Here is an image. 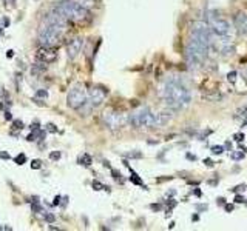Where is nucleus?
<instances>
[{
	"instance_id": "1",
	"label": "nucleus",
	"mask_w": 247,
	"mask_h": 231,
	"mask_svg": "<svg viewBox=\"0 0 247 231\" xmlns=\"http://www.w3.org/2000/svg\"><path fill=\"white\" fill-rule=\"evenodd\" d=\"M159 96L164 99L165 105L171 111H179L189 106L192 100L190 89L181 82L179 79H168L159 89Z\"/></svg>"
},
{
	"instance_id": "2",
	"label": "nucleus",
	"mask_w": 247,
	"mask_h": 231,
	"mask_svg": "<svg viewBox=\"0 0 247 231\" xmlns=\"http://www.w3.org/2000/svg\"><path fill=\"white\" fill-rule=\"evenodd\" d=\"M56 11H59L60 14H63L68 20H73V22H88L91 19V13L90 9L84 8L82 5H79L74 0H60L56 5Z\"/></svg>"
},
{
	"instance_id": "3",
	"label": "nucleus",
	"mask_w": 247,
	"mask_h": 231,
	"mask_svg": "<svg viewBox=\"0 0 247 231\" xmlns=\"http://www.w3.org/2000/svg\"><path fill=\"white\" fill-rule=\"evenodd\" d=\"M65 28H60L57 25H51V23H45L42 22L39 31H37V39H39V43L45 48H53L56 46L62 39V34Z\"/></svg>"
},
{
	"instance_id": "4",
	"label": "nucleus",
	"mask_w": 247,
	"mask_h": 231,
	"mask_svg": "<svg viewBox=\"0 0 247 231\" xmlns=\"http://www.w3.org/2000/svg\"><path fill=\"white\" fill-rule=\"evenodd\" d=\"M127 122L130 123L133 128H156L158 126V119L156 114H153L152 110L144 106V108L138 110L127 117Z\"/></svg>"
},
{
	"instance_id": "5",
	"label": "nucleus",
	"mask_w": 247,
	"mask_h": 231,
	"mask_svg": "<svg viewBox=\"0 0 247 231\" xmlns=\"http://www.w3.org/2000/svg\"><path fill=\"white\" fill-rule=\"evenodd\" d=\"M208 48L210 46H206L199 43V42L190 39L189 43H187L185 48V57H187V62L190 63L192 66H198L206 60V57L208 54Z\"/></svg>"
},
{
	"instance_id": "6",
	"label": "nucleus",
	"mask_w": 247,
	"mask_h": 231,
	"mask_svg": "<svg viewBox=\"0 0 247 231\" xmlns=\"http://www.w3.org/2000/svg\"><path fill=\"white\" fill-rule=\"evenodd\" d=\"M208 23H210V31L216 36H229L230 33V26L227 23V20L222 19L219 13L215 9V11L208 13Z\"/></svg>"
},
{
	"instance_id": "7",
	"label": "nucleus",
	"mask_w": 247,
	"mask_h": 231,
	"mask_svg": "<svg viewBox=\"0 0 247 231\" xmlns=\"http://www.w3.org/2000/svg\"><path fill=\"white\" fill-rule=\"evenodd\" d=\"M190 39L199 42V43L210 46V28L206 22H195L192 26Z\"/></svg>"
},
{
	"instance_id": "8",
	"label": "nucleus",
	"mask_w": 247,
	"mask_h": 231,
	"mask_svg": "<svg viewBox=\"0 0 247 231\" xmlns=\"http://www.w3.org/2000/svg\"><path fill=\"white\" fill-rule=\"evenodd\" d=\"M102 120H104L105 126L110 128V130H119V128H122L127 123V117H125V114L108 110L102 114Z\"/></svg>"
},
{
	"instance_id": "9",
	"label": "nucleus",
	"mask_w": 247,
	"mask_h": 231,
	"mask_svg": "<svg viewBox=\"0 0 247 231\" xmlns=\"http://www.w3.org/2000/svg\"><path fill=\"white\" fill-rule=\"evenodd\" d=\"M87 96L88 94H87V91H85L84 88H80V87L73 88L67 96V105L69 106V108H73V110H80L82 105L87 102Z\"/></svg>"
},
{
	"instance_id": "10",
	"label": "nucleus",
	"mask_w": 247,
	"mask_h": 231,
	"mask_svg": "<svg viewBox=\"0 0 247 231\" xmlns=\"http://www.w3.org/2000/svg\"><path fill=\"white\" fill-rule=\"evenodd\" d=\"M105 97H107V91L100 87H94L93 89H90V93L87 96V102L93 108H96V106H99L105 100Z\"/></svg>"
},
{
	"instance_id": "11",
	"label": "nucleus",
	"mask_w": 247,
	"mask_h": 231,
	"mask_svg": "<svg viewBox=\"0 0 247 231\" xmlns=\"http://www.w3.org/2000/svg\"><path fill=\"white\" fill-rule=\"evenodd\" d=\"M57 59V54L54 50H51V48H45L42 46L39 51L36 52V60L37 62H42V63H53Z\"/></svg>"
},
{
	"instance_id": "12",
	"label": "nucleus",
	"mask_w": 247,
	"mask_h": 231,
	"mask_svg": "<svg viewBox=\"0 0 247 231\" xmlns=\"http://www.w3.org/2000/svg\"><path fill=\"white\" fill-rule=\"evenodd\" d=\"M82 48H84V39H82V37H76V39H73L68 43V46H67V56H68V59H76L79 56V52L82 51Z\"/></svg>"
},
{
	"instance_id": "13",
	"label": "nucleus",
	"mask_w": 247,
	"mask_h": 231,
	"mask_svg": "<svg viewBox=\"0 0 247 231\" xmlns=\"http://www.w3.org/2000/svg\"><path fill=\"white\" fill-rule=\"evenodd\" d=\"M233 23H235V28L238 31V34L247 36V14H244V13L235 14L233 15Z\"/></svg>"
},
{
	"instance_id": "14",
	"label": "nucleus",
	"mask_w": 247,
	"mask_h": 231,
	"mask_svg": "<svg viewBox=\"0 0 247 231\" xmlns=\"http://www.w3.org/2000/svg\"><path fill=\"white\" fill-rule=\"evenodd\" d=\"M91 162H93V160H91V157L88 154H84L82 157H79V165H84V166H90L91 165Z\"/></svg>"
},
{
	"instance_id": "15",
	"label": "nucleus",
	"mask_w": 247,
	"mask_h": 231,
	"mask_svg": "<svg viewBox=\"0 0 247 231\" xmlns=\"http://www.w3.org/2000/svg\"><path fill=\"white\" fill-rule=\"evenodd\" d=\"M77 3L79 5H82L84 8H87V9H90V8H93L94 6V0H77Z\"/></svg>"
},
{
	"instance_id": "16",
	"label": "nucleus",
	"mask_w": 247,
	"mask_h": 231,
	"mask_svg": "<svg viewBox=\"0 0 247 231\" xmlns=\"http://www.w3.org/2000/svg\"><path fill=\"white\" fill-rule=\"evenodd\" d=\"M14 162L17 163V165H23L25 162H26V156L22 153V154H19V156H15L14 157Z\"/></svg>"
},
{
	"instance_id": "17",
	"label": "nucleus",
	"mask_w": 247,
	"mask_h": 231,
	"mask_svg": "<svg viewBox=\"0 0 247 231\" xmlns=\"http://www.w3.org/2000/svg\"><path fill=\"white\" fill-rule=\"evenodd\" d=\"M36 97L37 99H48V91L46 89H37L36 91Z\"/></svg>"
},
{
	"instance_id": "18",
	"label": "nucleus",
	"mask_w": 247,
	"mask_h": 231,
	"mask_svg": "<svg viewBox=\"0 0 247 231\" xmlns=\"http://www.w3.org/2000/svg\"><path fill=\"white\" fill-rule=\"evenodd\" d=\"M44 219H45V222H46V223H53V222L56 220L54 214H51V213H48V211H45V214H44Z\"/></svg>"
},
{
	"instance_id": "19",
	"label": "nucleus",
	"mask_w": 247,
	"mask_h": 231,
	"mask_svg": "<svg viewBox=\"0 0 247 231\" xmlns=\"http://www.w3.org/2000/svg\"><path fill=\"white\" fill-rule=\"evenodd\" d=\"M212 153L213 154H222L224 153V147H222V145H213V147H212Z\"/></svg>"
},
{
	"instance_id": "20",
	"label": "nucleus",
	"mask_w": 247,
	"mask_h": 231,
	"mask_svg": "<svg viewBox=\"0 0 247 231\" xmlns=\"http://www.w3.org/2000/svg\"><path fill=\"white\" fill-rule=\"evenodd\" d=\"M236 77H238V73L236 71H230L229 74H227V80L230 83H235L236 82Z\"/></svg>"
},
{
	"instance_id": "21",
	"label": "nucleus",
	"mask_w": 247,
	"mask_h": 231,
	"mask_svg": "<svg viewBox=\"0 0 247 231\" xmlns=\"http://www.w3.org/2000/svg\"><path fill=\"white\" fill-rule=\"evenodd\" d=\"M13 130H23V122L22 120H13Z\"/></svg>"
},
{
	"instance_id": "22",
	"label": "nucleus",
	"mask_w": 247,
	"mask_h": 231,
	"mask_svg": "<svg viewBox=\"0 0 247 231\" xmlns=\"http://www.w3.org/2000/svg\"><path fill=\"white\" fill-rule=\"evenodd\" d=\"M91 185H93V190H94V191L104 190V184H100L99 180H93V184H91Z\"/></svg>"
},
{
	"instance_id": "23",
	"label": "nucleus",
	"mask_w": 247,
	"mask_h": 231,
	"mask_svg": "<svg viewBox=\"0 0 247 231\" xmlns=\"http://www.w3.org/2000/svg\"><path fill=\"white\" fill-rule=\"evenodd\" d=\"M239 116H247V105H244V106H241V108L236 110V117H239Z\"/></svg>"
},
{
	"instance_id": "24",
	"label": "nucleus",
	"mask_w": 247,
	"mask_h": 231,
	"mask_svg": "<svg viewBox=\"0 0 247 231\" xmlns=\"http://www.w3.org/2000/svg\"><path fill=\"white\" fill-rule=\"evenodd\" d=\"M60 157H62V153H60V151H53V153L50 154V159L54 160V162H56V160H59Z\"/></svg>"
},
{
	"instance_id": "25",
	"label": "nucleus",
	"mask_w": 247,
	"mask_h": 231,
	"mask_svg": "<svg viewBox=\"0 0 247 231\" xmlns=\"http://www.w3.org/2000/svg\"><path fill=\"white\" fill-rule=\"evenodd\" d=\"M208 134H212V130H204L201 134H198V139H199V140H206V137Z\"/></svg>"
},
{
	"instance_id": "26",
	"label": "nucleus",
	"mask_w": 247,
	"mask_h": 231,
	"mask_svg": "<svg viewBox=\"0 0 247 231\" xmlns=\"http://www.w3.org/2000/svg\"><path fill=\"white\" fill-rule=\"evenodd\" d=\"M31 168L33 170H40L42 168V160H33V162H31Z\"/></svg>"
},
{
	"instance_id": "27",
	"label": "nucleus",
	"mask_w": 247,
	"mask_h": 231,
	"mask_svg": "<svg viewBox=\"0 0 247 231\" xmlns=\"http://www.w3.org/2000/svg\"><path fill=\"white\" fill-rule=\"evenodd\" d=\"M232 159H233V160H241V159H244V154L235 151V153H232Z\"/></svg>"
},
{
	"instance_id": "28",
	"label": "nucleus",
	"mask_w": 247,
	"mask_h": 231,
	"mask_svg": "<svg viewBox=\"0 0 247 231\" xmlns=\"http://www.w3.org/2000/svg\"><path fill=\"white\" fill-rule=\"evenodd\" d=\"M196 209H198V213H204V211H207V209H208V207L204 205V203H199V205L196 203Z\"/></svg>"
},
{
	"instance_id": "29",
	"label": "nucleus",
	"mask_w": 247,
	"mask_h": 231,
	"mask_svg": "<svg viewBox=\"0 0 247 231\" xmlns=\"http://www.w3.org/2000/svg\"><path fill=\"white\" fill-rule=\"evenodd\" d=\"M127 157H130V159H141L142 153H130V154H127Z\"/></svg>"
},
{
	"instance_id": "30",
	"label": "nucleus",
	"mask_w": 247,
	"mask_h": 231,
	"mask_svg": "<svg viewBox=\"0 0 247 231\" xmlns=\"http://www.w3.org/2000/svg\"><path fill=\"white\" fill-rule=\"evenodd\" d=\"M233 139H235L236 142H243V140H244V134H243V133H238V134H235V136H233Z\"/></svg>"
},
{
	"instance_id": "31",
	"label": "nucleus",
	"mask_w": 247,
	"mask_h": 231,
	"mask_svg": "<svg viewBox=\"0 0 247 231\" xmlns=\"http://www.w3.org/2000/svg\"><path fill=\"white\" fill-rule=\"evenodd\" d=\"M46 130L50 131V133H57V128H56V125H53V123H48V125H46Z\"/></svg>"
},
{
	"instance_id": "32",
	"label": "nucleus",
	"mask_w": 247,
	"mask_h": 231,
	"mask_svg": "<svg viewBox=\"0 0 247 231\" xmlns=\"http://www.w3.org/2000/svg\"><path fill=\"white\" fill-rule=\"evenodd\" d=\"M150 208H152L153 211H159V209H162V205H161V203H152Z\"/></svg>"
},
{
	"instance_id": "33",
	"label": "nucleus",
	"mask_w": 247,
	"mask_h": 231,
	"mask_svg": "<svg viewBox=\"0 0 247 231\" xmlns=\"http://www.w3.org/2000/svg\"><path fill=\"white\" fill-rule=\"evenodd\" d=\"M31 208H33L34 213H40V211H42V207L39 205V203H33V205H31Z\"/></svg>"
},
{
	"instance_id": "34",
	"label": "nucleus",
	"mask_w": 247,
	"mask_h": 231,
	"mask_svg": "<svg viewBox=\"0 0 247 231\" xmlns=\"http://www.w3.org/2000/svg\"><path fill=\"white\" fill-rule=\"evenodd\" d=\"M0 159H3V160H9V159H11V156H9L8 153H0Z\"/></svg>"
},
{
	"instance_id": "35",
	"label": "nucleus",
	"mask_w": 247,
	"mask_h": 231,
	"mask_svg": "<svg viewBox=\"0 0 247 231\" xmlns=\"http://www.w3.org/2000/svg\"><path fill=\"white\" fill-rule=\"evenodd\" d=\"M111 174H113V177H114V179H119V177H121V173H117V171L113 170V168H111Z\"/></svg>"
},
{
	"instance_id": "36",
	"label": "nucleus",
	"mask_w": 247,
	"mask_h": 231,
	"mask_svg": "<svg viewBox=\"0 0 247 231\" xmlns=\"http://www.w3.org/2000/svg\"><path fill=\"white\" fill-rule=\"evenodd\" d=\"M235 202H236V203H243V202H244V197H243V196H235Z\"/></svg>"
},
{
	"instance_id": "37",
	"label": "nucleus",
	"mask_w": 247,
	"mask_h": 231,
	"mask_svg": "<svg viewBox=\"0 0 247 231\" xmlns=\"http://www.w3.org/2000/svg\"><path fill=\"white\" fill-rule=\"evenodd\" d=\"M5 119H6V120H13V116H11V112H9L8 110L5 111Z\"/></svg>"
},
{
	"instance_id": "38",
	"label": "nucleus",
	"mask_w": 247,
	"mask_h": 231,
	"mask_svg": "<svg viewBox=\"0 0 247 231\" xmlns=\"http://www.w3.org/2000/svg\"><path fill=\"white\" fill-rule=\"evenodd\" d=\"M204 163H206L207 166H213V165H215L212 159H204Z\"/></svg>"
},
{
	"instance_id": "39",
	"label": "nucleus",
	"mask_w": 247,
	"mask_h": 231,
	"mask_svg": "<svg viewBox=\"0 0 247 231\" xmlns=\"http://www.w3.org/2000/svg\"><path fill=\"white\" fill-rule=\"evenodd\" d=\"M60 199H62L60 196H56V197H54V202H53V205H60Z\"/></svg>"
},
{
	"instance_id": "40",
	"label": "nucleus",
	"mask_w": 247,
	"mask_h": 231,
	"mask_svg": "<svg viewBox=\"0 0 247 231\" xmlns=\"http://www.w3.org/2000/svg\"><path fill=\"white\" fill-rule=\"evenodd\" d=\"M8 26H9V19L3 17V28H8Z\"/></svg>"
},
{
	"instance_id": "41",
	"label": "nucleus",
	"mask_w": 247,
	"mask_h": 231,
	"mask_svg": "<svg viewBox=\"0 0 247 231\" xmlns=\"http://www.w3.org/2000/svg\"><path fill=\"white\" fill-rule=\"evenodd\" d=\"M232 209H233V205H232V203H227V205H225V211H227V213H230Z\"/></svg>"
},
{
	"instance_id": "42",
	"label": "nucleus",
	"mask_w": 247,
	"mask_h": 231,
	"mask_svg": "<svg viewBox=\"0 0 247 231\" xmlns=\"http://www.w3.org/2000/svg\"><path fill=\"white\" fill-rule=\"evenodd\" d=\"M185 157H187V159H190V160H196V156H193V154H190V153H187V154H185Z\"/></svg>"
},
{
	"instance_id": "43",
	"label": "nucleus",
	"mask_w": 247,
	"mask_h": 231,
	"mask_svg": "<svg viewBox=\"0 0 247 231\" xmlns=\"http://www.w3.org/2000/svg\"><path fill=\"white\" fill-rule=\"evenodd\" d=\"M225 203V199L224 197H218V205H224Z\"/></svg>"
},
{
	"instance_id": "44",
	"label": "nucleus",
	"mask_w": 247,
	"mask_h": 231,
	"mask_svg": "<svg viewBox=\"0 0 247 231\" xmlns=\"http://www.w3.org/2000/svg\"><path fill=\"white\" fill-rule=\"evenodd\" d=\"M192 220H193V222H198V220H199V214H193Z\"/></svg>"
},
{
	"instance_id": "45",
	"label": "nucleus",
	"mask_w": 247,
	"mask_h": 231,
	"mask_svg": "<svg viewBox=\"0 0 247 231\" xmlns=\"http://www.w3.org/2000/svg\"><path fill=\"white\" fill-rule=\"evenodd\" d=\"M6 57H8V59H11V57H14V51H13V50H9V51L6 52Z\"/></svg>"
},
{
	"instance_id": "46",
	"label": "nucleus",
	"mask_w": 247,
	"mask_h": 231,
	"mask_svg": "<svg viewBox=\"0 0 247 231\" xmlns=\"http://www.w3.org/2000/svg\"><path fill=\"white\" fill-rule=\"evenodd\" d=\"M193 194H196V196H201L202 193H201V190H198V188H196V190H193Z\"/></svg>"
},
{
	"instance_id": "47",
	"label": "nucleus",
	"mask_w": 247,
	"mask_h": 231,
	"mask_svg": "<svg viewBox=\"0 0 247 231\" xmlns=\"http://www.w3.org/2000/svg\"><path fill=\"white\" fill-rule=\"evenodd\" d=\"M218 184V179H213V180H208V185H216Z\"/></svg>"
},
{
	"instance_id": "48",
	"label": "nucleus",
	"mask_w": 247,
	"mask_h": 231,
	"mask_svg": "<svg viewBox=\"0 0 247 231\" xmlns=\"http://www.w3.org/2000/svg\"><path fill=\"white\" fill-rule=\"evenodd\" d=\"M243 76H244V79L247 80V68H244V69H243Z\"/></svg>"
},
{
	"instance_id": "49",
	"label": "nucleus",
	"mask_w": 247,
	"mask_h": 231,
	"mask_svg": "<svg viewBox=\"0 0 247 231\" xmlns=\"http://www.w3.org/2000/svg\"><path fill=\"white\" fill-rule=\"evenodd\" d=\"M244 126H247V119H246V122H244Z\"/></svg>"
}]
</instances>
